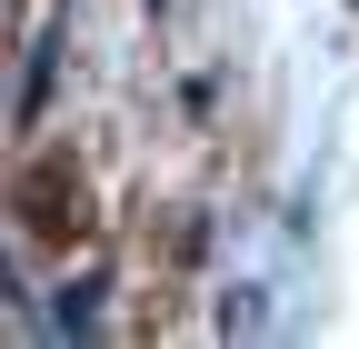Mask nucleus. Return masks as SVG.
Returning <instances> with one entry per match:
<instances>
[{"label": "nucleus", "instance_id": "1", "mask_svg": "<svg viewBox=\"0 0 359 349\" xmlns=\"http://www.w3.org/2000/svg\"><path fill=\"white\" fill-rule=\"evenodd\" d=\"M50 329H70V339L100 329V280H70V289H60V310H50Z\"/></svg>", "mask_w": 359, "mask_h": 349}, {"label": "nucleus", "instance_id": "2", "mask_svg": "<svg viewBox=\"0 0 359 349\" xmlns=\"http://www.w3.org/2000/svg\"><path fill=\"white\" fill-rule=\"evenodd\" d=\"M219 329H269V310H259V289H240V299H219Z\"/></svg>", "mask_w": 359, "mask_h": 349}]
</instances>
